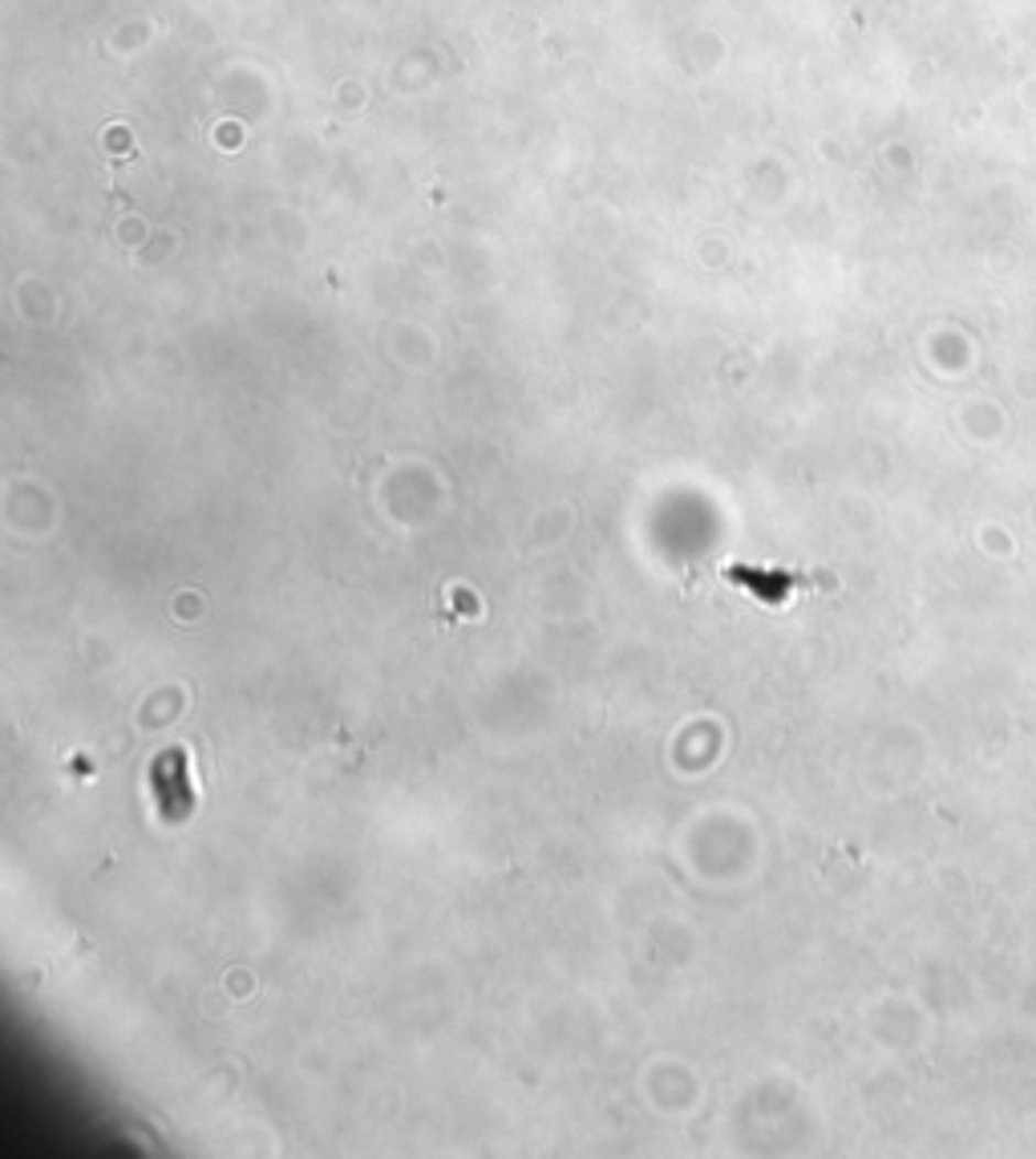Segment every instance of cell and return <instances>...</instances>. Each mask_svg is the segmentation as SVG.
Masks as SVG:
<instances>
[{"mask_svg":"<svg viewBox=\"0 0 1036 1159\" xmlns=\"http://www.w3.org/2000/svg\"><path fill=\"white\" fill-rule=\"evenodd\" d=\"M724 580H733L737 588H745L753 600H765V605H777L794 593V576L786 572H770V567H741V564H729L724 567Z\"/></svg>","mask_w":1036,"mask_h":1159,"instance_id":"2","label":"cell"},{"mask_svg":"<svg viewBox=\"0 0 1036 1159\" xmlns=\"http://www.w3.org/2000/svg\"><path fill=\"white\" fill-rule=\"evenodd\" d=\"M151 794H154V811H159L166 823L190 820L199 794H195V782H190V762L183 746H171V750H163V755L151 762Z\"/></svg>","mask_w":1036,"mask_h":1159,"instance_id":"1","label":"cell"}]
</instances>
